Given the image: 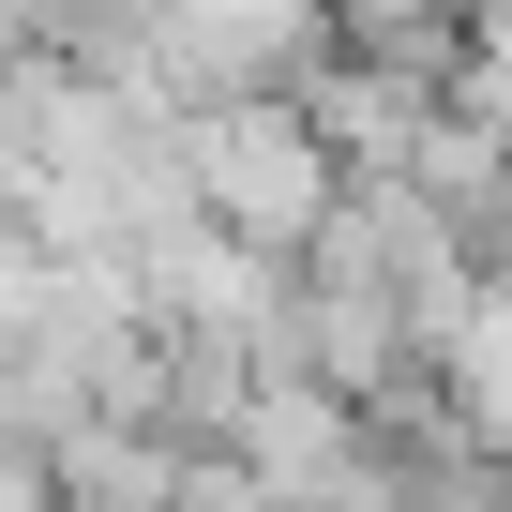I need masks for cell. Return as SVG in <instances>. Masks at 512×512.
I'll return each mask as SVG.
<instances>
[{"instance_id":"1","label":"cell","mask_w":512,"mask_h":512,"mask_svg":"<svg viewBox=\"0 0 512 512\" xmlns=\"http://www.w3.org/2000/svg\"><path fill=\"white\" fill-rule=\"evenodd\" d=\"M181 166H196V211H211L241 256H272V272H302V256L332 241V211H347V166H332V136H317L287 91L196 106V121H181Z\"/></svg>"},{"instance_id":"3","label":"cell","mask_w":512,"mask_h":512,"mask_svg":"<svg viewBox=\"0 0 512 512\" xmlns=\"http://www.w3.org/2000/svg\"><path fill=\"white\" fill-rule=\"evenodd\" d=\"M482 16H512V0H467V31H482Z\"/></svg>"},{"instance_id":"2","label":"cell","mask_w":512,"mask_h":512,"mask_svg":"<svg viewBox=\"0 0 512 512\" xmlns=\"http://www.w3.org/2000/svg\"><path fill=\"white\" fill-rule=\"evenodd\" d=\"M452 106H467L482 136H512V16H482V31H467V61H452Z\"/></svg>"}]
</instances>
